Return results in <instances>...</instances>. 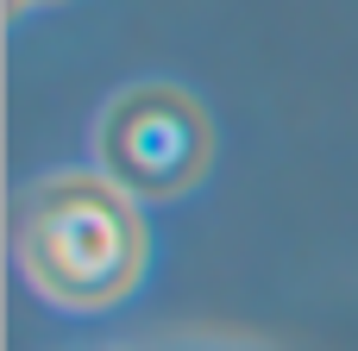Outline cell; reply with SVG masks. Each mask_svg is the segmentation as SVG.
<instances>
[{"label": "cell", "instance_id": "6da1fadb", "mask_svg": "<svg viewBox=\"0 0 358 351\" xmlns=\"http://www.w3.org/2000/svg\"><path fill=\"white\" fill-rule=\"evenodd\" d=\"M145 257L138 214L107 176H50L19 207V264L63 308H107Z\"/></svg>", "mask_w": 358, "mask_h": 351}, {"label": "cell", "instance_id": "7a4b0ae2", "mask_svg": "<svg viewBox=\"0 0 358 351\" xmlns=\"http://www.w3.org/2000/svg\"><path fill=\"white\" fill-rule=\"evenodd\" d=\"M101 170L126 195H182L208 170V119L182 88H126L101 113Z\"/></svg>", "mask_w": 358, "mask_h": 351}, {"label": "cell", "instance_id": "3957f363", "mask_svg": "<svg viewBox=\"0 0 358 351\" xmlns=\"http://www.w3.org/2000/svg\"><path fill=\"white\" fill-rule=\"evenodd\" d=\"M19 6H31V0H19Z\"/></svg>", "mask_w": 358, "mask_h": 351}]
</instances>
